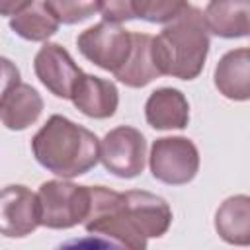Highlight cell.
Wrapping results in <instances>:
<instances>
[{
    "label": "cell",
    "instance_id": "cell-20",
    "mask_svg": "<svg viewBox=\"0 0 250 250\" xmlns=\"http://www.w3.org/2000/svg\"><path fill=\"white\" fill-rule=\"evenodd\" d=\"M49 10L59 20V23H78L88 20L98 12V2H66V0H47Z\"/></svg>",
    "mask_w": 250,
    "mask_h": 250
},
{
    "label": "cell",
    "instance_id": "cell-17",
    "mask_svg": "<svg viewBox=\"0 0 250 250\" xmlns=\"http://www.w3.org/2000/svg\"><path fill=\"white\" fill-rule=\"evenodd\" d=\"M152 35L148 33H131V51L127 61L113 72V76L129 86V88H145L154 78H158V70L150 57Z\"/></svg>",
    "mask_w": 250,
    "mask_h": 250
},
{
    "label": "cell",
    "instance_id": "cell-24",
    "mask_svg": "<svg viewBox=\"0 0 250 250\" xmlns=\"http://www.w3.org/2000/svg\"><path fill=\"white\" fill-rule=\"evenodd\" d=\"M23 6H25V2H0V14L14 18L18 12L23 10Z\"/></svg>",
    "mask_w": 250,
    "mask_h": 250
},
{
    "label": "cell",
    "instance_id": "cell-5",
    "mask_svg": "<svg viewBox=\"0 0 250 250\" xmlns=\"http://www.w3.org/2000/svg\"><path fill=\"white\" fill-rule=\"evenodd\" d=\"M152 176L168 186L189 184L199 170V150L188 137H160L150 146Z\"/></svg>",
    "mask_w": 250,
    "mask_h": 250
},
{
    "label": "cell",
    "instance_id": "cell-2",
    "mask_svg": "<svg viewBox=\"0 0 250 250\" xmlns=\"http://www.w3.org/2000/svg\"><path fill=\"white\" fill-rule=\"evenodd\" d=\"M35 160L61 178L90 172L100 160V139L64 115H51L31 139Z\"/></svg>",
    "mask_w": 250,
    "mask_h": 250
},
{
    "label": "cell",
    "instance_id": "cell-23",
    "mask_svg": "<svg viewBox=\"0 0 250 250\" xmlns=\"http://www.w3.org/2000/svg\"><path fill=\"white\" fill-rule=\"evenodd\" d=\"M20 84V68L6 57H0V104L6 94Z\"/></svg>",
    "mask_w": 250,
    "mask_h": 250
},
{
    "label": "cell",
    "instance_id": "cell-1",
    "mask_svg": "<svg viewBox=\"0 0 250 250\" xmlns=\"http://www.w3.org/2000/svg\"><path fill=\"white\" fill-rule=\"evenodd\" d=\"M209 45L203 10L193 4H186L182 14L152 37L150 57L160 76L193 80L205 66Z\"/></svg>",
    "mask_w": 250,
    "mask_h": 250
},
{
    "label": "cell",
    "instance_id": "cell-21",
    "mask_svg": "<svg viewBox=\"0 0 250 250\" xmlns=\"http://www.w3.org/2000/svg\"><path fill=\"white\" fill-rule=\"evenodd\" d=\"M53 250H123V248L109 238L90 234V236L68 238V240L57 244Z\"/></svg>",
    "mask_w": 250,
    "mask_h": 250
},
{
    "label": "cell",
    "instance_id": "cell-14",
    "mask_svg": "<svg viewBox=\"0 0 250 250\" xmlns=\"http://www.w3.org/2000/svg\"><path fill=\"white\" fill-rule=\"evenodd\" d=\"M203 21L209 33L223 39L246 37L250 31V2H209L203 10Z\"/></svg>",
    "mask_w": 250,
    "mask_h": 250
},
{
    "label": "cell",
    "instance_id": "cell-18",
    "mask_svg": "<svg viewBox=\"0 0 250 250\" xmlns=\"http://www.w3.org/2000/svg\"><path fill=\"white\" fill-rule=\"evenodd\" d=\"M59 20L49 10L47 2H25L23 10L10 18V27L16 35L27 41H45L59 29Z\"/></svg>",
    "mask_w": 250,
    "mask_h": 250
},
{
    "label": "cell",
    "instance_id": "cell-3",
    "mask_svg": "<svg viewBox=\"0 0 250 250\" xmlns=\"http://www.w3.org/2000/svg\"><path fill=\"white\" fill-rule=\"evenodd\" d=\"M84 229L107 236L123 250H146V238L133 227L123 209V195L105 186L90 188V211Z\"/></svg>",
    "mask_w": 250,
    "mask_h": 250
},
{
    "label": "cell",
    "instance_id": "cell-11",
    "mask_svg": "<svg viewBox=\"0 0 250 250\" xmlns=\"http://www.w3.org/2000/svg\"><path fill=\"white\" fill-rule=\"evenodd\" d=\"M70 100L78 111L92 119H107L117 111L119 92L111 80L82 74L70 94Z\"/></svg>",
    "mask_w": 250,
    "mask_h": 250
},
{
    "label": "cell",
    "instance_id": "cell-4",
    "mask_svg": "<svg viewBox=\"0 0 250 250\" xmlns=\"http://www.w3.org/2000/svg\"><path fill=\"white\" fill-rule=\"evenodd\" d=\"M41 225L47 229H72L84 223L90 211V188L64 180H49L39 186Z\"/></svg>",
    "mask_w": 250,
    "mask_h": 250
},
{
    "label": "cell",
    "instance_id": "cell-19",
    "mask_svg": "<svg viewBox=\"0 0 250 250\" xmlns=\"http://www.w3.org/2000/svg\"><path fill=\"white\" fill-rule=\"evenodd\" d=\"M186 4L188 2H180V0H170V2L131 0L135 20H145V21H150V23H170L172 20H176L182 14Z\"/></svg>",
    "mask_w": 250,
    "mask_h": 250
},
{
    "label": "cell",
    "instance_id": "cell-9",
    "mask_svg": "<svg viewBox=\"0 0 250 250\" xmlns=\"http://www.w3.org/2000/svg\"><path fill=\"white\" fill-rule=\"evenodd\" d=\"M35 76L41 84L57 98L70 100V94L84 74L82 68L72 61L70 53L59 43H45L33 59Z\"/></svg>",
    "mask_w": 250,
    "mask_h": 250
},
{
    "label": "cell",
    "instance_id": "cell-16",
    "mask_svg": "<svg viewBox=\"0 0 250 250\" xmlns=\"http://www.w3.org/2000/svg\"><path fill=\"white\" fill-rule=\"evenodd\" d=\"M217 234L234 246L250 244V197L246 193L227 197L215 213Z\"/></svg>",
    "mask_w": 250,
    "mask_h": 250
},
{
    "label": "cell",
    "instance_id": "cell-13",
    "mask_svg": "<svg viewBox=\"0 0 250 250\" xmlns=\"http://www.w3.org/2000/svg\"><path fill=\"white\" fill-rule=\"evenodd\" d=\"M145 119L152 129H186L189 123V104L176 88L154 90L145 104Z\"/></svg>",
    "mask_w": 250,
    "mask_h": 250
},
{
    "label": "cell",
    "instance_id": "cell-22",
    "mask_svg": "<svg viewBox=\"0 0 250 250\" xmlns=\"http://www.w3.org/2000/svg\"><path fill=\"white\" fill-rule=\"evenodd\" d=\"M98 14L107 23H121L127 20H135V12L131 6V0H109V2H98Z\"/></svg>",
    "mask_w": 250,
    "mask_h": 250
},
{
    "label": "cell",
    "instance_id": "cell-6",
    "mask_svg": "<svg viewBox=\"0 0 250 250\" xmlns=\"http://www.w3.org/2000/svg\"><path fill=\"white\" fill-rule=\"evenodd\" d=\"M100 160L104 168L117 178H137L146 162L145 135L129 125L111 129L100 143Z\"/></svg>",
    "mask_w": 250,
    "mask_h": 250
},
{
    "label": "cell",
    "instance_id": "cell-10",
    "mask_svg": "<svg viewBox=\"0 0 250 250\" xmlns=\"http://www.w3.org/2000/svg\"><path fill=\"white\" fill-rule=\"evenodd\" d=\"M123 195V209L133 227L145 238H160L172 225V209L156 193L145 189H129Z\"/></svg>",
    "mask_w": 250,
    "mask_h": 250
},
{
    "label": "cell",
    "instance_id": "cell-7",
    "mask_svg": "<svg viewBox=\"0 0 250 250\" xmlns=\"http://www.w3.org/2000/svg\"><path fill=\"white\" fill-rule=\"evenodd\" d=\"M76 47L82 57L96 66L115 72L129 57L131 31L117 23L100 21L90 25L76 37Z\"/></svg>",
    "mask_w": 250,
    "mask_h": 250
},
{
    "label": "cell",
    "instance_id": "cell-15",
    "mask_svg": "<svg viewBox=\"0 0 250 250\" xmlns=\"http://www.w3.org/2000/svg\"><path fill=\"white\" fill-rule=\"evenodd\" d=\"M43 111L41 94L25 82L14 86L0 104V121L10 131H23L33 125Z\"/></svg>",
    "mask_w": 250,
    "mask_h": 250
},
{
    "label": "cell",
    "instance_id": "cell-12",
    "mask_svg": "<svg viewBox=\"0 0 250 250\" xmlns=\"http://www.w3.org/2000/svg\"><path fill=\"white\" fill-rule=\"evenodd\" d=\"M213 82L219 94L232 102H246L250 98V51L238 47L225 53L213 72Z\"/></svg>",
    "mask_w": 250,
    "mask_h": 250
},
{
    "label": "cell",
    "instance_id": "cell-8",
    "mask_svg": "<svg viewBox=\"0 0 250 250\" xmlns=\"http://www.w3.org/2000/svg\"><path fill=\"white\" fill-rule=\"evenodd\" d=\"M41 225V205L37 193L21 184L0 189V234L23 238Z\"/></svg>",
    "mask_w": 250,
    "mask_h": 250
}]
</instances>
